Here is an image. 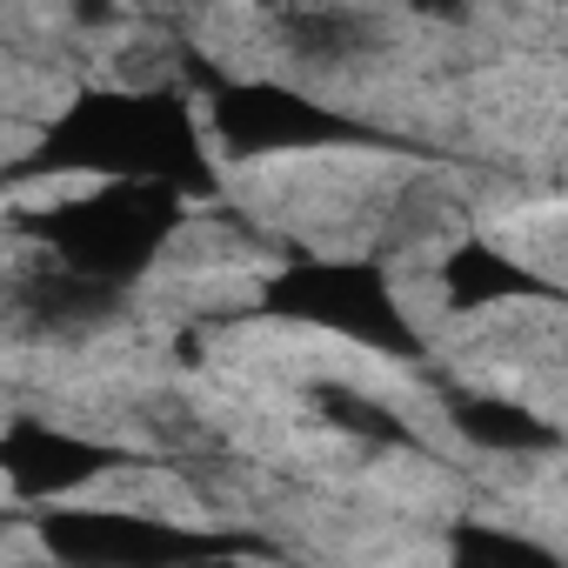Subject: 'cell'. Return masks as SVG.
Here are the masks:
<instances>
[{
  "label": "cell",
  "mask_w": 568,
  "mask_h": 568,
  "mask_svg": "<svg viewBox=\"0 0 568 568\" xmlns=\"http://www.w3.org/2000/svg\"><path fill=\"white\" fill-rule=\"evenodd\" d=\"M128 462H141V455L121 448V442L74 435L61 422H41V415H8V435H0L8 508H21V515H48V508L94 501Z\"/></svg>",
  "instance_id": "cell-1"
}]
</instances>
